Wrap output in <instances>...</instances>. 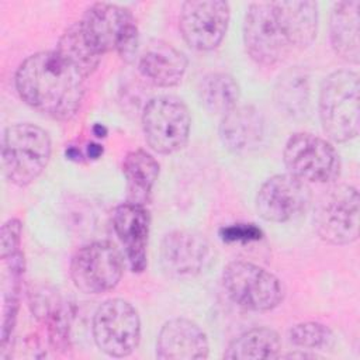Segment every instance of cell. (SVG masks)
<instances>
[{
    "label": "cell",
    "instance_id": "484cf974",
    "mask_svg": "<svg viewBox=\"0 0 360 360\" xmlns=\"http://www.w3.org/2000/svg\"><path fill=\"white\" fill-rule=\"evenodd\" d=\"M122 172L129 188L134 193L146 195L158 180L159 163L149 152L136 149L124 158Z\"/></svg>",
    "mask_w": 360,
    "mask_h": 360
},
{
    "label": "cell",
    "instance_id": "ac0fdd59",
    "mask_svg": "<svg viewBox=\"0 0 360 360\" xmlns=\"http://www.w3.org/2000/svg\"><path fill=\"white\" fill-rule=\"evenodd\" d=\"M264 136V121L252 105H236L222 115L219 138L226 149L245 153L256 149Z\"/></svg>",
    "mask_w": 360,
    "mask_h": 360
},
{
    "label": "cell",
    "instance_id": "cb8c5ba5",
    "mask_svg": "<svg viewBox=\"0 0 360 360\" xmlns=\"http://www.w3.org/2000/svg\"><path fill=\"white\" fill-rule=\"evenodd\" d=\"M277 107L290 117L304 115L309 104V76L295 66L280 75L274 87Z\"/></svg>",
    "mask_w": 360,
    "mask_h": 360
},
{
    "label": "cell",
    "instance_id": "8fae6325",
    "mask_svg": "<svg viewBox=\"0 0 360 360\" xmlns=\"http://www.w3.org/2000/svg\"><path fill=\"white\" fill-rule=\"evenodd\" d=\"M124 273V260L118 249L104 240L80 248L70 262V277L84 294H101L117 287Z\"/></svg>",
    "mask_w": 360,
    "mask_h": 360
},
{
    "label": "cell",
    "instance_id": "30bf717a",
    "mask_svg": "<svg viewBox=\"0 0 360 360\" xmlns=\"http://www.w3.org/2000/svg\"><path fill=\"white\" fill-rule=\"evenodd\" d=\"M290 174L305 183H329L340 173V159L332 143L308 132L292 134L283 150Z\"/></svg>",
    "mask_w": 360,
    "mask_h": 360
},
{
    "label": "cell",
    "instance_id": "7402d4cb",
    "mask_svg": "<svg viewBox=\"0 0 360 360\" xmlns=\"http://www.w3.org/2000/svg\"><path fill=\"white\" fill-rule=\"evenodd\" d=\"M281 356V340L270 328H252L235 338L224 353L231 360L278 359Z\"/></svg>",
    "mask_w": 360,
    "mask_h": 360
},
{
    "label": "cell",
    "instance_id": "52a82bcc",
    "mask_svg": "<svg viewBox=\"0 0 360 360\" xmlns=\"http://www.w3.org/2000/svg\"><path fill=\"white\" fill-rule=\"evenodd\" d=\"M222 284L226 295L249 311H270L284 297L283 284L273 273L245 260H235L225 266Z\"/></svg>",
    "mask_w": 360,
    "mask_h": 360
},
{
    "label": "cell",
    "instance_id": "9a60e30c",
    "mask_svg": "<svg viewBox=\"0 0 360 360\" xmlns=\"http://www.w3.org/2000/svg\"><path fill=\"white\" fill-rule=\"evenodd\" d=\"M149 224V212L141 202H124L112 214L114 231L125 249L131 270L136 273L146 267Z\"/></svg>",
    "mask_w": 360,
    "mask_h": 360
},
{
    "label": "cell",
    "instance_id": "8992f818",
    "mask_svg": "<svg viewBox=\"0 0 360 360\" xmlns=\"http://www.w3.org/2000/svg\"><path fill=\"white\" fill-rule=\"evenodd\" d=\"M360 197L353 186L339 184L325 191L314 208V228L330 245H349L359 238Z\"/></svg>",
    "mask_w": 360,
    "mask_h": 360
},
{
    "label": "cell",
    "instance_id": "603a6c76",
    "mask_svg": "<svg viewBox=\"0 0 360 360\" xmlns=\"http://www.w3.org/2000/svg\"><path fill=\"white\" fill-rule=\"evenodd\" d=\"M55 51L84 79L97 69L103 56L87 39L79 21L65 30Z\"/></svg>",
    "mask_w": 360,
    "mask_h": 360
},
{
    "label": "cell",
    "instance_id": "9c48e42d",
    "mask_svg": "<svg viewBox=\"0 0 360 360\" xmlns=\"http://www.w3.org/2000/svg\"><path fill=\"white\" fill-rule=\"evenodd\" d=\"M93 338L97 347L110 357H127L141 340L138 311L122 298L104 301L93 316Z\"/></svg>",
    "mask_w": 360,
    "mask_h": 360
},
{
    "label": "cell",
    "instance_id": "2e32d148",
    "mask_svg": "<svg viewBox=\"0 0 360 360\" xmlns=\"http://www.w3.org/2000/svg\"><path fill=\"white\" fill-rule=\"evenodd\" d=\"M205 332L193 321L176 318L167 321L156 339V357L163 360H198L208 356Z\"/></svg>",
    "mask_w": 360,
    "mask_h": 360
},
{
    "label": "cell",
    "instance_id": "5b68a950",
    "mask_svg": "<svg viewBox=\"0 0 360 360\" xmlns=\"http://www.w3.org/2000/svg\"><path fill=\"white\" fill-rule=\"evenodd\" d=\"M248 55L260 65H274L291 51V42L276 1H253L243 20Z\"/></svg>",
    "mask_w": 360,
    "mask_h": 360
},
{
    "label": "cell",
    "instance_id": "ba28073f",
    "mask_svg": "<svg viewBox=\"0 0 360 360\" xmlns=\"http://www.w3.org/2000/svg\"><path fill=\"white\" fill-rule=\"evenodd\" d=\"M191 115L187 105L174 96L150 98L142 111V129L148 145L158 153L180 150L188 141Z\"/></svg>",
    "mask_w": 360,
    "mask_h": 360
},
{
    "label": "cell",
    "instance_id": "3957f363",
    "mask_svg": "<svg viewBox=\"0 0 360 360\" xmlns=\"http://www.w3.org/2000/svg\"><path fill=\"white\" fill-rule=\"evenodd\" d=\"M359 75L349 69L332 72L319 91V118L325 134L335 142L359 135Z\"/></svg>",
    "mask_w": 360,
    "mask_h": 360
},
{
    "label": "cell",
    "instance_id": "5bb4252c",
    "mask_svg": "<svg viewBox=\"0 0 360 360\" xmlns=\"http://www.w3.org/2000/svg\"><path fill=\"white\" fill-rule=\"evenodd\" d=\"M208 240L190 231H173L162 239L160 264L173 278L186 280L198 276L210 262Z\"/></svg>",
    "mask_w": 360,
    "mask_h": 360
},
{
    "label": "cell",
    "instance_id": "6da1fadb",
    "mask_svg": "<svg viewBox=\"0 0 360 360\" xmlns=\"http://www.w3.org/2000/svg\"><path fill=\"white\" fill-rule=\"evenodd\" d=\"M20 98L38 112L66 121L84 96V77L56 51H42L21 62L14 77Z\"/></svg>",
    "mask_w": 360,
    "mask_h": 360
},
{
    "label": "cell",
    "instance_id": "7c38bea8",
    "mask_svg": "<svg viewBox=\"0 0 360 360\" xmlns=\"http://www.w3.org/2000/svg\"><path fill=\"white\" fill-rule=\"evenodd\" d=\"M231 18L224 0H188L181 4L179 28L186 44L195 51H212L224 39Z\"/></svg>",
    "mask_w": 360,
    "mask_h": 360
},
{
    "label": "cell",
    "instance_id": "d4e9b609",
    "mask_svg": "<svg viewBox=\"0 0 360 360\" xmlns=\"http://www.w3.org/2000/svg\"><path fill=\"white\" fill-rule=\"evenodd\" d=\"M239 84L226 73H210L200 82L201 104L214 114H226L238 105Z\"/></svg>",
    "mask_w": 360,
    "mask_h": 360
},
{
    "label": "cell",
    "instance_id": "83f0119b",
    "mask_svg": "<svg viewBox=\"0 0 360 360\" xmlns=\"http://www.w3.org/2000/svg\"><path fill=\"white\" fill-rule=\"evenodd\" d=\"M21 222L15 218L8 219L1 226L0 235V256L20 250L21 246Z\"/></svg>",
    "mask_w": 360,
    "mask_h": 360
},
{
    "label": "cell",
    "instance_id": "44dd1931",
    "mask_svg": "<svg viewBox=\"0 0 360 360\" xmlns=\"http://www.w3.org/2000/svg\"><path fill=\"white\" fill-rule=\"evenodd\" d=\"M292 49L309 46L318 31V6L309 0H276Z\"/></svg>",
    "mask_w": 360,
    "mask_h": 360
},
{
    "label": "cell",
    "instance_id": "4316f807",
    "mask_svg": "<svg viewBox=\"0 0 360 360\" xmlns=\"http://www.w3.org/2000/svg\"><path fill=\"white\" fill-rule=\"evenodd\" d=\"M288 340L297 350H326L333 347L332 330L319 322H301L288 330Z\"/></svg>",
    "mask_w": 360,
    "mask_h": 360
},
{
    "label": "cell",
    "instance_id": "7a4b0ae2",
    "mask_svg": "<svg viewBox=\"0 0 360 360\" xmlns=\"http://www.w3.org/2000/svg\"><path fill=\"white\" fill-rule=\"evenodd\" d=\"M52 152L48 132L31 122L6 128L1 145L3 170L8 181L25 187L45 170Z\"/></svg>",
    "mask_w": 360,
    "mask_h": 360
},
{
    "label": "cell",
    "instance_id": "4fadbf2b",
    "mask_svg": "<svg viewBox=\"0 0 360 360\" xmlns=\"http://www.w3.org/2000/svg\"><path fill=\"white\" fill-rule=\"evenodd\" d=\"M311 200L308 183L290 173H280L260 186L256 195V211L264 221L288 222L305 214Z\"/></svg>",
    "mask_w": 360,
    "mask_h": 360
},
{
    "label": "cell",
    "instance_id": "d6986e66",
    "mask_svg": "<svg viewBox=\"0 0 360 360\" xmlns=\"http://www.w3.org/2000/svg\"><path fill=\"white\" fill-rule=\"evenodd\" d=\"M359 8V0L335 3L329 21L332 48L338 56L350 63L360 60Z\"/></svg>",
    "mask_w": 360,
    "mask_h": 360
},
{
    "label": "cell",
    "instance_id": "f546056e",
    "mask_svg": "<svg viewBox=\"0 0 360 360\" xmlns=\"http://www.w3.org/2000/svg\"><path fill=\"white\" fill-rule=\"evenodd\" d=\"M103 153V148L98 143H90L87 148V155L93 159H97Z\"/></svg>",
    "mask_w": 360,
    "mask_h": 360
},
{
    "label": "cell",
    "instance_id": "ffe728a7",
    "mask_svg": "<svg viewBox=\"0 0 360 360\" xmlns=\"http://www.w3.org/2000/svg\"><path fill=\"white\" fill-rule=\"evenodd\" d=\"M24 277V255L20 250L1 256V346L7 345L15 323Z\"/></svg>",
    "mask_w": 360,
    "mask_h": 360
},
{
    "label": "cell",
    "instance_id": "277c9868",
    "mask_svg": "<svg viewBox=\"0 0 360 360\" xmlns=\"http://www.w3.org/2000/svg\"><path fill=\"white\" fill-rule=\"evenodd\" d=\"M79 22L101 55L117 51L125 62L136 58L139 32L135 18L127 8L112 3H94Z\"/></svg>",
    "mask_w": 360,
    "mask_h": 360
},
{
    "label": "cell",
    "instance_id": "e0dca14e",
    "mask_svg": "<svg viewBox=\"0 0 360 360\" xmlns=\"http://www.w3.org/2000/svg\"><path fill=\"white\" fill-rule=\"evenodd\" d=\"M138 69L155 86L173 87L186 73L187 58L173 45L153 41L139 55Z\"/></svg>",
    "mask_w": 360,
    "mask_h": 360
},
{
    "label": "cell",
    "instance_id": "f1b7e54d",
    "mask_svg": "<svg viewBox=\"0 0 360 360\" xmlns=\"http://www.w3.org/2000/svg\"><path fill=\"white\" fill-rule=\"evenodd\" d=\"M221 238L225 242H250L260 239L262 231L253 224H235L222 228Z\"/></svg>",
    "mask_w": 360,
    "mask_h": 360
}]
</instances>
